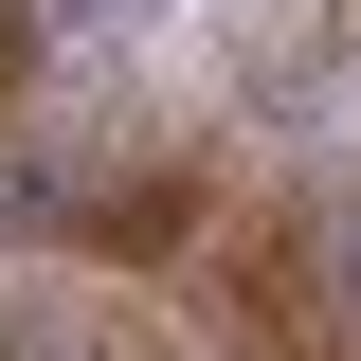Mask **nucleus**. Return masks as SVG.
<instances>
[{
	"instance_id": "f257e3e1",
	"label": "nucleus",
	"mask_w": 361,
	"mask_h": 361,
	"mask_svg": "<svg viewBox=\"0 0 361 361\" xmlns=\"http://www.w3.org/2000/svg\"><path fill=\"white\" fill-rule=\"evenodd\" d=\"M0 361H199L163 307L127 289H73V271H0Z\"/></svg>"
}]
</instances>
